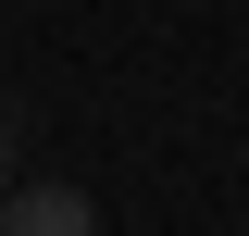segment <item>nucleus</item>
Returning <instances> with one entry per match:
<instances>
[{
  "mask_svg": "<svg viewBox=\"0 0 249 236\" xmlns=\"http://www.w3.org/2000/svg\"><path fill=\"white\" fill-rule=\"evenodd\" d=\"M0 236H100V199L88 186H13L0 199Z\"/></svg>",
  "mask_w": 249,
  "mask_h": 236,
  "instance_id": "f257e3e1",
  "label": "nucleus"
},
{
  "mask_svg": "<svg viewBox=\"0 0 249 236\" xmlns=\"http://www.w3.org/2000/svg\"><path fill=\"white\" fill-rule=\"evenodd\" d=\"M0 199H13V124H0Z\"/></svg>",
  "mask_w": 249,
  "mask_h": 236,
  "instance_id": "f03ea898",
  "label": "nucleus"
}]
</instances>
